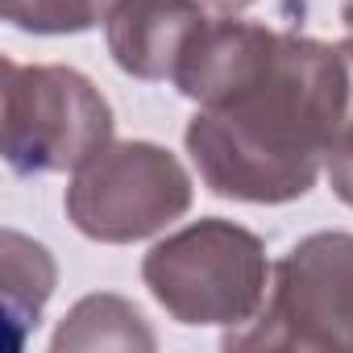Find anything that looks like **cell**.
Instances as JSON below:
<instances>
[{"mask_svg": "<svg viewBox=\"0 0 353 353\" xmlns=\"http://www.w3.org/2000/svg\"><path fill=\"white\" fill-rule=\"evenodd\" d=\"M353 108L341 42L274 30L262 59L196 104L183 145L212 196L237 204L303 200Z\"/></svg>", "mask_w": 353, "mask_h": 353, "instance_id": "obj_1", "label": "cell"}, {"mask_svg": "<svg viewBox=\"0 0 353 353\" xmlns=\"http://www.w3.org/2000/svg\"><path fill=\"white\" fill-rule=\"evenodd\" d=\"M266 241L225 216H200L166 233L141 258L154 303L188 328H241L270 291Z\"/></svg>", "mask_w": 353, "mask_h": 353, "instance_id": "obj_2", "label": "cell"}, {"mask_svg": "<svg viewBox=\"0 0 353 353\" xmlns=\"http://www.w3.org/2000/svg\"><path fill=\"white\" fill-rule=\"evenodd\" d=\"M108 96L67 63L5 59V121L0 150L17 179L63 174L112 141Z\"/></svg>", "mask_w": 353, "mask_h": 353, "instance_id": "obj_3", "label": "cell"}, {"mask_svg": "<svg viewBox=\"0 0 353 353\" xmlns=\"http://www.w3.org/2000/svg\"><path fill=\"white\" fill-rule=\"evenodd\" d=\"M221 349H353V233L320 229L299 237L274 262L262 312L241 328H225Z\"/></svg>", "mask_w": 353, "mask_h": 353, "instance_id": "obj_4", "label": "cell"}, {"mask_svg": "<svg viewBox=\"0 0 353 353\" xmlns=\"http://www.w3.org/2000/svg\"><path fill=\"white\" fill-rule=\"evenodd\" d=\"M196 200L192 170L158 141H108L71 170L63 196L67 221L100 245L158 237Z\"/></svg>", "mask_w": 353, "mask_h": 353, "instance_id": "obj_5", "label": "cell"}, {"mask_svg": "<svg viewBox=\"0 0 353 353\" xmlns=\"http://www.w3.org/2000/svg\"><path fill=\"white\" fill-rule=\"evenodd\" d=\"M204 17L200 0H117L104 17V42L129 79L158 83L174 75V63Z\"/></svg>", "mask_w": 353, "mask_h": 353, "instance_id": "obj_6", "label": "cell"}, {"mask_svg": "<svg viewBox=\"0 0 353 353\" xmlns=\"http://www.w3.org/2000/svg\"><path fill=\"white\" fill-rule=\"evenodd\" d=\"M158 336L150 332L145 316L112 291H96L83 295L59 324V332L50 336V353H67V349H154Z\"/></svg>", "mask_w": 353, "mask_h": 353, "instance_id": "obj_7", "label": "cell"}, {"mask_svg": "<svg viewBox=\"0 0 353 353\" xmlns=\"http://www.w3.org/2000/svg\"><path fill=\"white\" fill-rule=\"evenodd\" d=\"M59 283V266L50 258V250L17 229H5V312L13 320L17 341L26 336V328L42 320L46 299L54 295Z\"/></svg>", "mask_w": 353, "mask_h": 353, "instance_id": "obj_8", "label": "cell"}, {"mask_svg": "<svg viewBox=\"0 0 353 353\" xmlns=\"http://www.w3.org/2000/svg\"><path fill=\"white\" fill-rule=\"evenodd\" d=\"M117 0H0L5 21L34 38H67L96 30Z\"/></svg>", "mask_w": 353, "mask_h": 353, "instance_id": "obj_9", "label": "cell"}, {"mask_svg": "<svg viewBox=\"0 0 353 353\" xmlns=\"http://www.w3.org/2000/svg\"><path fill=\"white\" fill-rule=\"evenodd\" d=\"M324 174H328V188L341 204L353 208V117L345 121V129L336 133L328 158H324Z\"/></svg>", "mask_w": 353, "mask_h": 353, "instance_id": "obj_10", "label": "cell"}, {"mask_svg": "<svg viewBox=\"0 0 353 353\" xmlns=\"http://www.w3.org/2000/svg\"><path fill=\"white\" fill-rule=\"evenodd\" d=\"M204 9H212V13H241V9H250V5H258V0H200Z\"/></svg>", "mask_w": 353, "mask_h": 353, "instance_id": "obj_11", "label": "cell"}, {"mask_svg": "<svg viewBox=\"0 0 353 353\" xmlns=\"http://www.w3.org/2000/svg\"><path fill=\"white\" fill-rule=\"evenodd\" d=\"M341 26L353 34V0H345V5H341Z\"/></svg>", "mask_w": 353, "mask_h": 353, "instance_id": "obj_12", "label": "cell"}]
</instances>
